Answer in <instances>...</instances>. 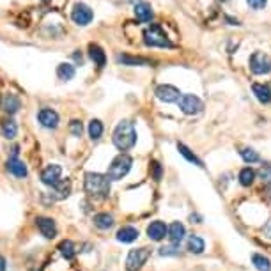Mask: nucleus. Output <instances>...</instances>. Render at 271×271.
I'll return each mask as SVG.
<instances>
[{
    "label": "nucleus",
    "mask_w": 271,
    "mask_h": 271,
    "mask_svg": "<svg viewBox=\"0 0 271 271\" xmlns=\"http://www.w3.org/2000/svg\"><path fill=\"white\" fill-rule=\"evenodd\" d=\"M85 193L92 199H106L110 193V177L98 172H87L83 181Z\"/></svg>",
    "instance_id": "f257e3e1"
},
{
    "label": "nucleus",
    "mask_w": 271,
    "mask_h": 271,
    "mask_svg": "<svg viewBox=\"0 0 271 271\" xmlns=\"http://www.w3.org/2000/svg\"><path fill=\"white\" fill-rule=\"evenodd\" d=\"M112 142L119 151H130L137 144V131L131 121H121L112 135Z\"/></svg>",
    "instance_id": "f03ea898"
},
{
    "label": "nucleus",
    "mask_w": 271,
    "mask_h": 271,
    "mask_svg": "<svg viewBox=\"0 0 271 271\" xmlns=\"http://www.w3.org/2000/svg\"><path fill=\"white\" fill-rule=\"evenodd\" d=\"M144 43L151 48H172L174 46L159 23H151V25L144 30Z\"/></svg>",
    "instance_id": "7ed1b4c3"
},
{
    "label": "nucleus",
    "mask_w": 271,
    "mask_h": 271,
    "mask_svg": "<svg viewBox=\"0 0 271 271\" xmlns=\"http://www.w3.org/2000/svg\"><path fill=\"white\" fill-rule=\"evenodd\" d=\"M131 165H133V158H131V156L119 154L117 158H114L112 163H110L106 176L110 177V181H119V179H123L128 172H130Z\"/></svg>",
    "instance_id": "20e7f679"
},
{
    "label": "nucleus",
    "mask_w": 271,
    "mask_h": 271,
    "mask_svg": "<svg viewBox=\"0 0 271 271\" xmlns=\"http://www.w3.org/2000/svg\"><path fill=\"white\" fill-rule=\"evenodd\" d=\"M151 255V250L142 246V248H133L130 250L126 257V271H138L145 264V260Z\"/></svg>",
    "instance_id": "39448f33"
},
{
    "label": "nucleus",
    "mask_w": 271,
    "mask_h": 271,
    "mask_svg": "<svg viewBox=\"0 0 271 271\" xmlns=\"http://www.w3.org/2000/svg\"><path fill=\"white\" fill-rule=\"evenodd\" d=\"M250 71L253 75H267V73H271V57L264 51H255L250 57Z\"/></svg>",
    "instance_id": "423d86ee"
},
{
    "label": "nucleus",
    "mask_w": 271,
    "mask_h": 271,
    "mask_svg": "<svg viewBox=\"0 0 271 271\" xmlns=\"http://www.w3.org/2000/svg\"><path fill=\"white\" fill-rule=\"evenodd\" d=\"M179 109H181V112L186 114V116H197V114L202 112L204 103H202V99L195 94H183L179 99Z\"/></svg>",
    "instance_id": "0eeeda50"
},
{
    "label": "nucleus",
    "mask_w": 271,
    "mask_h": 271,
    "mask_svg": "<svg viewBox=\"0 0 271 271\" xmlns=\"http://www.w3.org/2000/svg\"><path fill=\"white\" fill-rule=\"evenodd\" d=\"M92 18H94V13H92V9H90L87 4H83V2H76V4L73 6L71 20L76 23V25L87 27L90 22H92Z\"/></svg>",
    "instance_id": "6e6552de"
},
{
    "label": "nucleus",
    "mask_w": 271,
    "mask_h": 271,
    "mask_svg": "<svg viewBox=\"0 0 271 271\" xmlns=\"http://www.w3.org/2000/svg\"><path fill=\"white\" fill-rule=\"evenodd\" d=\"M154 94H156V98L163 103H176V101H179L181 96H183L179 92V89L170 85V83H161V85H158L154 90Z\"/></svg>",
    "instance_id": "1a4fd4ad"
},
{
    "label": "nucleus",
    "mask_w": 271,
    "mask_h": 271,
    "mask_svg": "<svg viewBox=\"0 0 271 271\" xmlns=\"http://www.w3.org/2000/svg\"><path fill=\"white\" fill-rule=\"evenodd\" d=\"M61 176H62V167L53 163V165H48L46 169L41 172V181H43L46 186H51L53 188L57 183H61Z\"/></svg>",
    "instance_id": "9d476101"
},
{
    "label": "nucleus",
    "mask_w": 271,
    "mask_h": 271,
    "mask_svg": "<svg viewBox=\"0 0 271 271\" xmlns=\"http://www.w3.org/2000/svg\"><path fill=\"white\" fill-rule=\"evenodd\" d=\"M0 109L4 110L6 114H9V116H15L22 109V101L13 92H6V94H2V99H0Z\"/></svg>",
    "instance_id": "9b49d317"
},
{
    "label": "nucleus",
    "mask_w": 271,
    "mask_h": 271,
    "mask_svg": "<svg viewBox=\"0 0 271 271\" xmlns=\"http://www.w3.org/2000/svg\"><path fill=\"white\" fill-rule=\"evenodd\" d=\"M36 225H37V229H39V232L46 239H53L55 236H57V225H55V220H51V218L37 216Z\"/></svg>",
    "instance_id": "f8f14e48"
},
{
    "label": "nucleus",
    "mask_w": 271,
    "mask_h": 271,
    "mask_svg": "<svg viewBox=\"0 0 271 271\" xmlns=\"http://www.w3.org/2000/svg\"><path fill=\"white\" fill-rule=\"evenodd\" d=\"M37 121L41 123V126L46 130H55L59 126V114L51 109H43L37 114Z\"/></svg>",
    "instance_id": "ddd939ff"
},
{
    "label": "nucleus",
    "mask_w": 271,
    "mask_h": 271,
    "mask_svg": "<svg viewBox=\"0 0 271 271\" xmlns=\"http://www.w3.org/2000/svg\"><path fill=\"white\" fill-rule=\"evenodd\" d=\"M147 236L152 241H161L165 239V236H169V227L161 220L151 222V225L147 227Z\"/></svg>",
    "instance_id": "4468645a"
},
{
    "label": "nucleus",
    "mask_w": 271,
    "mask_h": 271,
    "mask_svg": "<svg viewBox=\"0 0 271 271\" xmlns=\"http://www.w3.org/2000/svg\"><path fill=\"white\" fill-rule=\"evenodd\" d=\"M135 16H137V20H138V22H142V23L151 22L152 16H154L151 4H149V2H145V0L137 2V6H135Z\"/></svg>",
    "instance_id": "2eb2a0df"
},
{
    "label": "nucleus",
    "mask_w": 271,
    "mask_h": 271,
    "mask_svg": "<svg viewBox=\"0 0 271 271\" xmlns=\"http://www.w3.org/2000/svg\"><path fill=\"white\" fill-rule=\"evenodd\" d=\"M8 170L15 177H18V179H23V177H27V174H29V170H27V165L22 161V159L16 158V156H13V158L8 159Z\"/></svg>",
    "instance_id": "dca6fc26"
},
{
    "label": "nucleus",
    "mask_w": 271,
    "mask_h": 271,
    "mask_svg": "<svg viewBox=\"0 0 271 271\" xmlns=\"http://www.w3.org/2000/svg\"><path fill=\"white\" fill-rule=\"evenodd\" d=\"M89 57H90V61L98 66V68H105V64H106V53H105V50L99 46V44H96V43H90L89 44Z\"/></svg>",
    "instance_id": "f3484780"
},
{
    "label": "nucleus",
    "mask_w": 271,
    "mask_h": 271,
    "mask_svg": "<svg viewBox=\"0 0 271 271\" xmlns=\"http://www.w3.org/2000/svg\"><path fill=\"white\" fill-rule=\"evenodd\" d=\"M185 236H186V229L181 222H174V224L169 227V239L172 245L177 246L183 239H185Z\"/></svg>",
    "instance_id": "a211bd4d"
},
{
    "label": "nucleus",
    "mask_w": 271,
    "mask_h": 271,
    "mask_svg": "<svg viewBox=\"0 0 271 271\" xmlns=\"http://www.w3.org/2000/svg\"><path fill=\"white\" fill-rule=\"evenodd\" d=\"M116 61L123 66H147V64H151L149 59L138 57V55H130V53H119L116 57Z\"/></svg>",
    "instance_id": "6ab92c4d"
},
{
    "label": "nucleus",
    "mask_w": 271,
    "mask_h": 271,
    "mask_svg": "<svg viewBox=\"0 0 271 271\" xmlns=\"http://www.w3.org/2000/svg\"><path fill=\"white\" fill-rule=\"evenodd\" d=\"M252 90H253V96H255L262 105L271 103V87L269 85H264V83H253Z\"/></svg>",
    "instance_id": "aec40b11"
},
{
    "label": "nucleus",
    "mask_w": 271,
    "mask_h": 271,
    "mask_svg": "<svg viewBox=\"0 0 271 271\" xmlns=\"http://www.w3.org/2000/svg\"><path fill=\"white\" fill-rule=\"evenodd\" d=\"M137 238H138V231L135 227H130V225L119 229V232H117V241L121 243H133Z\"/></svg>",
    "instance_id": "412c9836"
},
{
    "label": "nucleus",
    "mask_w": 271,
    "mask_h": 271,
    "mask_svg": "<svg viewBox=\"0 0 271 271\" xmlns=\"http://www.w3.org/2000/svg\"><path fill=\"white\" fill-rule=\"evenodd\" d=\"M75 73H76L75 66L69 64V62H62V64H59V68H57V76H59V80H64V82H68V80L75 78Z\"/></svg>",
    "instance_id": "4be33fe9"
},
{
    "label": "nucleus",
    "mask_w": 271,
    "mask_h": 271,
    "mask_svg": "<svg viewBox=\"0 0 271 271\" xmlns=\"http://www.w3.org/2000/svg\"><path fill=\"white\" fill-rule=\"evenodd\" d=\"M204 248H206V243H204L202 238L199 236H190L188 243H186V250L192 253H202Z\"/></svg>",
    "instance_id": "5701e85b"
},
{
    "label": "nucleus",
    "mask_w": 271,
    "mask_h": 271,
    "mask_svg": "<svg viewBox=\"0 0 271 271\" xmlns=\"http://www.w3.org/2000/svg\"><path fill=\"white\" fill-rule=\"evenodd\" d=\"M0 130H2V135H4L8 140H13V138L16 137V133H18V126H16V123H15V121H11V119L2 121V126H0Z\"/></svg>",
    "instance_id": "b1692460"
},
{
    "label": "nucleus",
    "mask_w": 271,
    "mask_h": 271,
    "mask_svg": "<svg viewBox=\"0 0 271 271\" xmlns=\"http://www.w3.org/2000/svg\"><path fill=\"white\" fill-rule=\"evenodd\" d=\"M94 225L98 229H101V231H106V229H110L114 225V216L109 213H99L94 216Z\"/></svg>",
    "instance_id": "393cba45"
},
{
    "label": "nucleus",
    "mask_w": 271,
    "mask_h": 271,
    "mask_svg": "<svg viewBox=\"0 0 271 271\" xmlns=\"http://www.w3.org/2000/svg\"><path fill=\"white\" fill-rule=\"evenodd\" d=\"M252 262L257 271H271V260L267 259V257L260 255V253H253Z\"/></svg>",
    "instance_id": "a878e982"
},
{
    "label": "nucleus",
    "mask_w": 271,
    "mask_h": 271,
    "mask_svg": "<svg viewBox=\"0 0 271 271\" xmlns=\"http://www.w3.org/2000/svg\"><path fill=\"white\" fill-rule=\"evenodd\" d=\"M253 181H255V170L250 169V167H245L239 172V183H241V186H252Z\"/></svg>",
    "instance_id": "bb28decb"
},
{
    "label": "nucleus",
    "mask_w": 271,
    "mask_h": 271,
    "mask_svg": "<svg viewBox=\"0 0 271 271\" xmlns=\"http://www.w3.org/2000/svg\"><path fill=\"white\" fill-rule=\"evenodd\" d=\"M55 193H57V199H66V197L71 193V181L69 179H62L61 183L53 186Z\"/></svg>",
    "instance_id": "cd10ccee"
},
{
    "label": "nucleus",
    "mask_w": 271,
    "mask_h": 271,
    "mask_svg": "<svg viewBox=\"0 0 271 271\" xmlns=\"http://www.w3.org/2000/svg\"><path fill=\"white\" fill-rule=\"evenodd\" d=\"M177 151L181 152V154L185 156L186 159H188L190 163H193V165H197V167H204V163H202V159L200 158H197L195 154H193L192 151H190L188 147H186L185 144H177Z\"/></svg>",
    "instance_id": "c85d7f7f"
},
{
    "label": "nucleus",
    "mask_w": 271,
    "mask_h": 271,
    "mask_svg": "<svg viewBox=\"0 0 271 271\" xmlns=\"http://www.w3.org/2000/svg\"><path fill=\"white\" fill-rule=\"evenodd\" d=\"M103 135V123L99 119H92L89 123V137L92 140H99Z\"/></svg>",
    "instance_id": "c756f323"
},
{
    "label": "nucleus",
    "mask_w": 271,
    "mask_h": 271,
    "mask_svg": "<svg viewBox=\"0 0 271 271\" xmlns=\"http://www.w3.org/2000/svg\"><path fill=\"white\" fill-rule=\"evenodd\" d=\"M59 250H61V255L64 257V259L71 260L73 257H75L76 250H75V245H73V241H69V239H64V241L59 245Z\"/></svg>",
    "instance_id": "7c9ffc66"
},
{
    "label": "nucleus",
    "mask_w": 271,
    "mask_h": 271,
    "mask_svg": "<svg viewBox=\"0 0 271 271\" xmlns=\"http://www.w3.org/2000/svg\"><path fill=\"white\" fill-rule=\"evenodd\" d=\"M241 158H243V161L245 163H250V165H252V163H257L259 161V152L257 151H253V149H250V147H245V149H241Z\"/></svg>",
    "instance_id": "2f4dec72"
},
{
    "label": "nucleus",
    "mask_w": 271,
    "mask_h": 271,
    "mask_svg": "<svg viewBox=\"0 0 271 271\" xmlns=\"http://www.w3.org/2000/svg\"><path fill=\"white\" fill-rule=\"evenodd\" d=\"M69 131H71L75 137H82L83 133V124L80 123L78 119H73L71 123H69Z\"/></svg>",
    "instance_id": "473e14b6"
},
{
    "label": "nucleus",
    "mask_w": 271,
    "mask_h": 271,
    "mask_svg": "<svg viewBox=\"0 0 271 271\" xmlns=\"http://www.w3.org/2000/svg\"><path fill=\"white\" fill-rule=\"evenodd\" d=\"M151 172H152V177H154V181L161 179L163 169H161V165H159L158 161H152V163H151Z\"/></svg>",
    "instance_id": "72a5a7b5"
},
{
    "label": "nucleus",
    "mask_w": 271,
    "mask_h": 271,
    "mask_svg": "<svg viewBox=\"0 0 271 271\" xmlns=\"http://www.w3.org/2000/svg\"><path fill=\"white\" fill-rule=\"evenodd\" d=\"M248 2V6L252 9H255V11H260V9H264L266 8V4H267V0H246Z\"/></svg>",
    "instance_id": "f704fd0d"
},
{
    "label": "nucleus",
    "mask_w": 271,
    "mask_h": 271,
    "mask_svg": "<svg viewBox=\"0 0 271 271\" xmlns=\"http://www.w3.org/2000/svg\"><path fill=\"white\" fill-rule=\"evenodd\" d=\"M177 248H176V245H172V246H163V248H159V255H177Z\"/></svg>",
    "instance_id": "c9c22d12"
},
{
    "label": "nucleus",
    "mask_w": 271,
    "mask_h": 271,
    "mask_svg": "<svg viewBox=\"0 0 271 271\" xmlns=\"http://www.w3.org/2000/svg\"><path fill=\"white\" fill-rule=\"evenodd\" d=\"M260 176H262V179H269V177H271V167H269V163L262 167V170H260Z\"/></svg>",
    "instance_id": "e433bc0d"
},
{
    "label": "nucleus",
    "mask_w": 271,
    "mask_h": 271,
    "mask_svg": "<svg viewBox=\"0 0 271 271\" xmlns=\"http://www.w3.org/2000/svg\"><path fill=\"white\" fill-rule=\"evenodd\" d=\"M262 232H264V236H266V238H269V239H271V218L266 222V224H264Z\"/></svg>",
    "instance_id": "4c0bfd02"
},
{
    "label": "nucleus",
    "mask_w": 271,
    "mask_h": 271,
    "mask_svg": "<svg viewBox=\"0 0 271 271\" xmlns=\"http://www.w3.org/2000/svg\"><path fill=\"white\" fill-rule=\"evenodd\" d=\"M6 267H8V264H6V259L0 255V271H6Z\"/></svg>",
    "instance_id": "58836bf2"
},
{
    "label": "nucleus",
    "mask_w": 271,
    "mask_h": 271,
    "mask_svg": "<svg viewBox=\"0 0 271 271\" xmlns=\"http://www.w3.org/2000/svg\"><path fill=\"white\" fill-rule=\"evenodd\" d=\"M225 20H227V22H231V25H241V23H239V20H234V18H231V16H225Z\"/></svg>",
    "instance_id": "ea45409f"
},
{
    "label": "nucleus",
    "mask_w": 271,
    "mask_h": 271,
    "mask_svg": "<svg viewBox=\"0 0 271 271\" xmlns=\"http://www.w3.org/2000/svg\"><path fill=\"white\" fill-rule=\"evenodd\" d=\"M75 59H76V62H80V64H82V55L75 53Z\"/></svg>",
    "instance_id": "a19ab883"
}]
</instances>
